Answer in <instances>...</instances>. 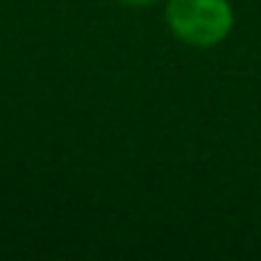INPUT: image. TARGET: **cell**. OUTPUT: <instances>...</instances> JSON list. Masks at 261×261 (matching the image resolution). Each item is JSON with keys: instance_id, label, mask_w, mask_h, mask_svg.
Instances as JSON below:
<instances>
[{"instance_id": "obj_1", "label": "cell", "mask_w": 261, "mask_h": 261, "mask_svg": "<svg viewBox=\"0 0 261 261\" xmlns=\"http://www.w3.org/2000/svg\"><path fill=\"white\" fill-rule=\"evenodd\" d=\"M167 23L190 46H215L233 29L228 0H169Z\"/></svg>"}, {"instance_id": "obj_2", "label": "cell", "mask_w": 261, "mask_h": 261, "mask_svg": "<svg viewBox=\"0 0 261 261\" xmlns=\"http://www.w3.org/2000/svg\"><path fill=\"white\" fill-rule=\"evenodd\" d=\"M120 3H125V6H136V8H144V6L156 3V0H120Z\"/></svg>"}]
</instances>
